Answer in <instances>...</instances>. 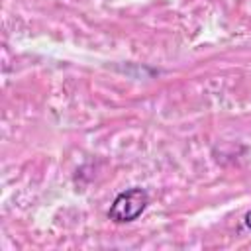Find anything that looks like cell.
Here are the masks:
<instances>
[{
    "label": "cell",
    "instance_id": "6da1fadb",
    "mask_svg": "<svg viewBox=\"0 0 251 251\" xmlns=\"http://www.w3.org/2000/svg\"><path fill=\"white\" fill-rule=\"evenodd\" d=\"M149 206V192L141 186H131L120 192L108 210V220L114 224H129L137 220Z\"/></svg>",
    "mask_w": 251,
    "mask_h": 251
},
{
    "label": "cell",
    "instance_id": "7a4b0ae2",
    "mask_svg": "<svg viewBox=\"0 0 251 251\" xmlns=\"http://www.w3.org/2000/svg\"><path fill=\"white\" fill-rule=\"evenodd\" d=\"M243 222H245V226H247V227L251 229V210H249V212L245 214V218H243Z\"/></svg>",
    "mask_w": 251,
    "mask_h": 251
}]
</instances>
